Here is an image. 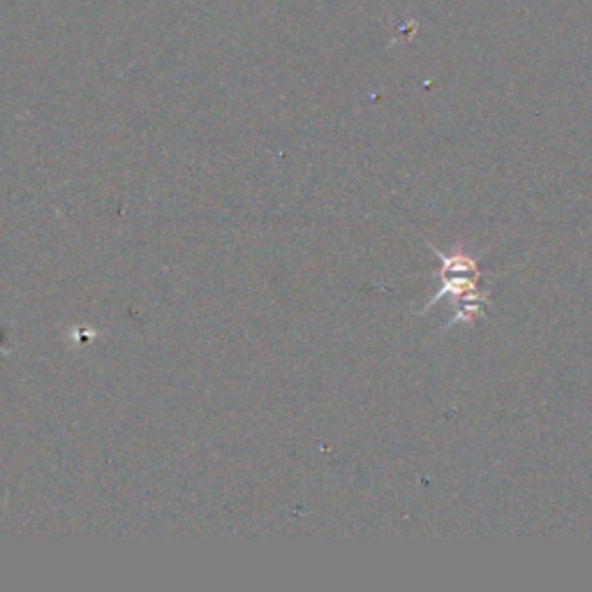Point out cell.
I'll return each mask as SVG.
<instances>
[{
	"label": "cell",
	"instance_id": "1",
	"mask_svg": "<svg viewBox=\"0 0 592 592\" xmlns=\"http://www.w3.org/2000/svg\"><path fill=\"white\" fill-rule=\"evenodd\" d=\"M438 253V250H435ZM442 287L440 292L435 294V299L428 303V308L433 303L442 301L444 296L456 301V320H475L481 313H484V299L486 292L481 290L479 285V266L472 257L465 253L456 255H442Z\"/></svg>",
	"mask_w": 592,
	"mask_h": 592
}]
</instances>
